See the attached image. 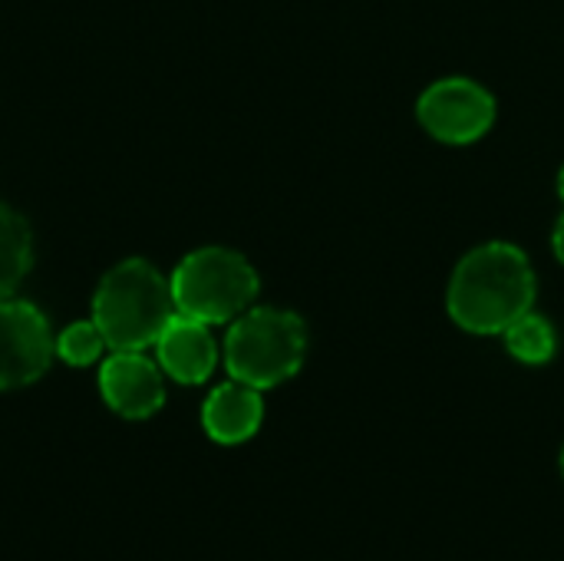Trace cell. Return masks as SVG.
I'll use <instances>...</instances> for the list:
<instances>
[{
  "label": "cell",
  "mask_w": 564,
  "mask_h": 561,
  "mask_svg": "<svg viewBox=\"0 0 564 561\" xmlns=\"http://www.w3.org/2000/svg\"><path fill=\"white\" fill-rule=\"evenodd\" d=\"M539 278L529 255L512 241H486L459 258L446 288L456 327L492 337L535 308Z\"/></svg>",
  "instance_id": "1"
},
{
  "label": "cell",
  "mask_w": 564,
  "mask_h": 561,
  "mask_svg": "<svg viewBox=\"0 0 564 561\" xmlns=\"http://www.w3.org/2000/svg\"><path fill=\"white\" fill-rule=\"evenodd\" d=\"M175 314L172 281L145 258H129L109 268L93 298V321L109 350L155 347Z\"/></svg>",
  "instance_id": "2"
},
{
  "label": "cell",
  "mask_w": 564,
  "mask_h": 561,
  "mask_svg": "<svg viewBox=\"0 0 564 561\" xmlns=\"http://www.w3.org/2000/svg\"><path fill=\"white\" fill-rule=\"evenodd\" d=\"M225 370L261 393L291 380L307 357V324L284 308H248L225 334Z\"/></svg>",
  "instance_id": "3"
},
{
  "label": "cell",
  "mask_w": 564,
  "mask_h": 561,
  "mask_svg": "<svg viewBox=\"0 0 564 561\" xmlns=\"http://www.w3.org/2000/svg\"><path fill=\"white\" fill-rule=\"evenodd\" d=\"M169 281L175 311L202 324H231L261 291V278L251 261L221 245L185 255Z\"/></svg>",
  "instance_id": "4"
},
{
  "label": "cell",
  "mask_w": 564,
  "mask_h": 561,
  "mask_svg": "<svg viewBox=\"0 0 564 561\" xmlns=\"http://www.w3.org/2000/svg\"><path fill=\"white\" fill-rule=\"evenodd\" d=\"M416 119L436 142L473 145L496 122V96L469 76H446L420 93Z\"/></svg>",
  "instance_id": "5"
},
{
  "label": "cell",
  "mask_w": 564,
  "mask_h": 561,
  "mask_svg": "<svg viewBox=\"0 0 564 561\" xmlns=\"http://www.w3.org/2000/svg\"><path fill=\"white\" fill-rule=\"evenodd\" d=\"M56 357L46 314L20 298H0V390L36 384Z\"/></svg>",
  "instance_id": "6"
},
{
  "label": "cell",
  "mask_w": 564,
  "mask_h": 561,
  "mask_svg": "<svg viewBox=\"0 0 564 561\" xmlns=\"http://www.w3.org/2000/svg\"><path fill=\"white\" fill-rule=\"evenodd\" d=\"M99 393L122 420H149L165 403V374L145 350H112L99 367Z\"/></svg>",
  "instance_id": "7"
},
{
  "label": "cell",
  "mask_w": 564,
  "mask_h": 561,
  "mask_svg": "<svg viewBox=\"0 0 564 561\" xmlns=\"http://www.w3.org/2000/svg\"><path fill=\"white\" fill-rule=\"evenodd\" d=\"M155 360L165 377L185 387L205 384L218 367V344L212 337V324L175 314L169 327L155 341Z\"/></svg>",
  "instance_id": "8"
},
{
  "label": "cell",
  "mask_w": 564,
  "mask_h": 561,
  "mask_svg": "<svg viewBox=\"0 0 564 561\" xmlns=\"http://www.w3.org/2000/svg\"><path fill=\"white\" fill-rule=\"evenodd\" d=\"M264 423V400L258 387H248L241 380H228L208 393L202 403V430L218 446H238L248 443Z\"/></svg>",
  "instance_id": "9"
},
{
  "label": "cell",
  "mask_w": 564,
  "mask_h": 561,
  "mask_svg": "<svg viewBox=\"0 0 564 561\" xmlns=\"http://www.w3.org/2000/svg\"><path fill=\"white\" fill-rule=\"evenodd\" d=\"M33 268V231L20 212L0 202V298H13Z\"/></svg>",
  "instance_id": "10"
},
{
  "label": "cell",
  "mask_w": 564,
  "mask_h": 561,
  "mask_svg": "<svg viewBox=\"0 0 564 561\" xmlns=\"http://www.w3.org/2000/svg\"><path fill=\"white\" fill-rule=\"evenodd\" d=\"M502 337H506V350H509L516 360L529 364V367L549 364V360L555 357V350H558V334H555L552 321H549L545 314H539L535 308L525 311L519 321H512V324L502 331Z\"/></svg>",
  "instance_id": "11"
},
{
  "label": "cell",
  "mask_w": 564,
  "mask_h": 561,
  "mask_svg": "<svg viewBox=\"0 0 564 561\" xmlns=\"http://www.w3.org/2000/svg\"><path fill=\"white\" fill-rule=\"evenodd\" d=\"M102 350H109V347H106V337L96 327V321H76V324L63 327L56 337V357L69 367H89L102 357Z\"/></svg>",
  "instance_id": "12"
},
{
  "label": "cell",
  "mask_w": 564,
  "mask_h": 561,
  "mask_svg": "<svg viewBox=\"0 0 564 561\" xmlns=\"http://www.w3.org/2000/svg\"><path fill=\"white\" fill-rule=\"evenodd\" d=\"M552 251H555V258L564 265V215L558 218L555 231H552Z\"/></svg>",
  "instance_id": "13"
},
{
  "label": "cell",
  "mask_w": 564,
  "mask_h": 561,
  "mask_svg": "<svg viewBox=\"0 0 564 561\" xmlns=\"http://www.w3.org/2000/svg\"><path fill=\"white\" fill-rule=\"evenodd\" d=\"M558 198H562V205H564V165H562V172H558Z\"/></svg>",
  "instance_id": "14"
},
{
  "label": "cell",
  "mask_w": 564,
  "mask_h": 561,
  "mask_svg": "<svg viewBox=\"0 0 564 561\" xmlns=\"http://www.w3.org/2000/svg\"><path fill=\"white\" fill-rule=\"evenodd\" d=\"M558 466H562V476H564V446H562V456H558Z\"/></svg>",
  "instance_id": "15"
}]
</instances>
